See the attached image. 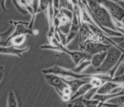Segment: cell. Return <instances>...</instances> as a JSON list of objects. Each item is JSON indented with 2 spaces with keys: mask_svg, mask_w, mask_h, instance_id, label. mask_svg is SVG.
Masks as SVG:
<instances>
[{
  "mask_svg": "<svg viewBox=\"0 0 124 107\" xmlns=\"http://www.w3.org/2000/svg\"><path fill=\"white\" fill-rule=\"evenodd\" d=\"M107 51L96 53L93 55L91 58V65L95 69L99 68L103 64L107 55Z\"/></svg>",
  "mask_w": 124,
  "mask_h": 107,
  "instance_id": "12",
  "label": "cell"
},
{
  "mask_svg": "<svg viewBox=\"0 0 124 107\" xmlns=\"http://www.w3.org/2000/svg\"><path fill=\"white\" fill-rule=\"evenodd\" d=\"M77 34H78V32L70 31V32L67 35V37H66V44H65L66 47L67 46L69 43H70L72 41V40L76 38Z\"/></svg>",
  "mask_w": 124,
  "mask_h": 107,
  "instance_id": "26",
  "label": "cell"
},
{
  "mask_svg": "<svg viewBox=\"0 0 124 107\" xmlns=\"http://www.w3.org/2000/svg\"><path fill=\"white\" fill-rule=\"evenodd\" d=\"M124 51V49L119 46L112 45L107 50V53L103 64L95 69L96 73H108L118 63Z\"/></svg>",
  "mask_w": 124,
  "mask_h": 107,
  "instance_id": "2",
  "label": "cell"
},
{
  "mask_svg": "<svg viewBox=\"0 0 124 107\" xmlns=\"http://www.w3.org/2000/svg\"><path fill=\"white\" fill-rule=\"evenodd\" d=\"M92 87H93L92 86L90 82H88L84 84L72 95L71 97V100L78 97L84 96L87 92V91Z\"/></svg>",
  "mask_w": 124,
  "mask_h": 107,
  "instance_id": "15",
  "label": "cell"
},
{
  "mask_svg": "<svg viewBox=\"0 0 124 107\" xmlns=\"http://www.w3.org/2000/svg\"><path fill=\"white\" fill-rule=\"evenodd\" d=\"M63 81L67 84L68 87H69L71 89L73 92V94L76 92L78 89L80 88L84 84H85L88 82L82 81L79 78H73L71 80L67 79L66 78L61 77Z\"/></svg>",
  "mask_w": 124,
  "mask_h": 107,
  "instance_id": "11",
  "label": "cell"
},
{
  "mask_svg": "<svg viewBox=\"0 0 124 107\" xmlns=\"http://www.w3.org/2000/svg\"><path fill=\"white\" fill-rule=\"evenodd\" d=\"M83 96L78 97L76 99L70 100L67 104L68 107H85L83 100Z\"/></svg>",
  "mask_w": 124,
  "mask_h": 107,
  "instance_id": "19",
  "label": "cell"
},
{
  "mask_svg": "<svg viewBox=\"0 0 124 107\" xmlns=\"http://www.w3.org/2000/svg\"><path fill=\"white\" fill-rule=\"evenodd\" d=\"M111 81L124 84V74L121 76H119L113 77Z\"/></svg>",
  "mask_w": 124,
  "mask_h": 107,
  "instance_id": "29",
  "label": "cell"
},
{
  "mask_svg": "<svg viewBox=\"0 0 124 107\" xmlns=\"http://www.w3.org/2000/svg\"><path fill=\"white\" fill-rule=\"evenodd\" d=\"M105 7L114 19L122 21L124 17V8L112 0H95Z\"/></svg>",
  "mask_w": 124,
  "mask_h": 107,
  "instance_id": "5",
  "label": "cell"
},
{
  "mask_svg": "<svg viewBox=\"0 0 124 107\" xmlns=\"http://www.w3.org/2000/svg\"><path fill=\"white\" fill-rule=\"evenodd\" d=\"M123 85V84L117 83L112 81H107L100 87L97 92V94H107L112 93L116 88Z\"/></svg>",
  "mask_w": 124,
  "mask_h": 107,
  "instance_id": "9",
  "label": "cell"
},
{
  "mask_svg": "<svg viewBox=\"0 0 124 107\" xmlns=\"http://www.w3.org/2000/svg\"><path fill=\"white\" fill-rule=\"evenodd\" d=\"M99 87H92L90 90H88L86 94L83 96V99H92L93 98L94 96L96 94Z\"/></svg>",
  "mask_w": 124,
  "mask_h": 107,
  "instance_id": "23",
  "label": "cell"
},
{
  "mask_svg": "<svg viewBox=\"0 0 124 107\" xmlns=\"http://www.w3.org/2000/svg\"><path fill=\"white\" fill-rule=\"evenodd\" d=\"M39 33V31L37 29H32V35L34 36H38Z\"/></svg>",
  "mask_w": 124,
  "mask_h": 107,
  "instance_id": "32",
  "label": "cell"
},
{
  "mask_svg": "<svg viewBox=\"0 0 124 107\" xmlns=\"http://www.w3.org/2000/svg\"><path fill=\"white\" fill-rule=\"evenodd\" d=\"M101 106L109 107H124V95H120L112 98L102 104Z\"/></svg>",
  "mask_w": 124,
  "mask_h": 107,
  "instance_id": "13",
  "label": "cell"
},
{
  "mask_svg": "<svg viewBox=\"0 0 124 107\" xmlns=\"http://www.w3.org/2000/svg\"><path fill=\"white\" fill-rule=\"evenodd\" d=\"M51 44L59 46L61 48L62 52H64L69 55L72 60L73 63L76 65H78L82 61L85 60H91L92 55L83 51H70L66 48L61 42L57 40L54 36L49 39Z\"/></svg>",
  "mask_w": 124,
  "mask_h": 107,
  "instance_id": "4",
  "label": "cell"
},
{
  "mask_svg": "<svg viewBox=\"0 0 124 107\" xmlns=\"http://www.w3.org/2000/svg\"><path fill=\"white\" fill-rule=\"evenodd\" d=\"M10 26L6 31L0 34V44L1 46H5L8 39L10 38L14 32L16 27V24L15 21H10Z\"/></svg>",
  "mask_w": 124,
  "mask_h": 107,
  "instance_id": "10",
  "label": "cell"
},
{
  "mask_svg": "<svg viewBox=\"0 0 124 107\" xmlns=\"http://www.w3.org/2000/svg\"><path fill=\"white\" fill-rule=\"evenodd\" d=\"M91 65V60H85L77 65L75 66L71 69L73 72L77 73H82L84 70Z\"/></svg>",
  "mask_w": 124,
  "mask_h": 107,
  "instance_id": "16",
  "label": "cell"
},
{
  "mask_svg": "<svg viewBox=\"0 0 124 107\" xmlns=\"http://www.w3.org/2000/svg\"><path fill=\"white\" fill-rule=\"evenodd\" d=\"M119 5H120L123 8H124V0H121L120 1H119L118 3Z\"/></svg>",
  "mask_w": 124,
  "mask_h": 107,
  "instance_id": "33",
  "label": "cell"
},
{
  "mask_svg": "<svg viewBox=\"0 0 124 107\" xmlns=\"http://www.w3.org/2000/svg\"><path fill=\"white\" fill-rule=\"evenodd\" d=\"M112 45L111 44L108 45L100 42L89 41L85 44L81 51L85 52L92 56L96 53L107 51Z\"/></svg>",
  "mask_w": 124,
  "mask_h": 107,
  "instance_id": "6",
  "label": "cell"
},
{
  "mask_svg": "<svg viewBox=\"0 0 124 107\" xmlns=\"http://www.w3.org/2000/svg\"><path fill=\"white\" fill-rule=\"evenodd\" d=\"M83 100L85 107H96L101 106V102L98 99H92L88 100L83 99Z\"/></svg>",
  "mask_w": 124,
  "mask_h": 107,
  "instance_id": "20",
  "label": "cell"
},
{
  "mask_svg": "<svg viewBox=\"0 0 124 107\" xmlns=\"http://www.w3.org/2000/svg\"><path fill=\"white\" fill-rule=\"evenodd\" d=\"M11 1H12L13 4H14V5L15 6L16 9L18 10L21 13H22V14H23V15H26L28 14V12L27 10H25L23 8V7H21L19 5L17 0H11Z\"/></svg>",
  "mask_w": 124,
  "mask_h": 107,
  "instance_id": "28",
  "label": "cell"
},
{
  "mask_svg": "<svg viewBox=\"0 0 124 107\" xmlns=\"http://www.w3.org/2000/svg\"><path fill=\"white\" fill-rule=\"evenodd\" d=\"M52 3V0H40L39 11H45L47 13L49 7Z\"/></svg>",
  "mask_w": 124,
  "mask_h": 107,
  "instance_id": "22",
  "label": "cell"
},
{
  "mask_svg": "<svg viewBox=\"0 0 124 107\" xmlns=\"http://www.w3.org/2000/svg\"><path fill=\"white\" fill-rule=\"evenodd\" d=\"M42 72L43 74L48 73L54 74L64 78L72 77L73 78L79 79H82L83 78L86 77L99 78V74H97V73L94 74L77 73L73 72L71 69H65L57 65H55L51 67L44 69L42 70Z\"/></svg>",
  "mask_w": 124,
  "mask_h": 107,
  "instance_id": "3",
  "label": "cell"
},
{
  "mask_svg": "<svg viewBox=\"0 0 124 107\" xmlns=\"http://www.w3.org/2000/svg\"><path fill=\"white\" fill-rule=\"evenodd\" d=\"M86 7L94 23L101 29L102 30L103 27H105L117 31L112 16L107 9L98 2L92 0L89 2L88 7L86 4Z\"/></svg>",
  "mask_w": 124,
  "mask_h": 107,
  "instance_id": "1",
  "label": "cell"
},
{
  "mask_svg": "<svg viewBox=\"0 0 124 107\" xmlns=\"http://www.w3.org/2000/svg\"><path fill=\"white\" fill-rule=\"evenodd\" d=\"M6 0H0V4H1V6L2 8V9L4 12H9L7 9L6 8L5 6V2H6Z\"/></svg>",
  "mask_w": 124,
  "mask_h": 107,
  "instance_id": "30",
  "label": "cell"
},
{
  "mask_svg": "<svg viewBox=\"0 0 124 107\" xmlns=\"http://www.w3.org/2000/svg\"><path fill=\"white\" fill-rule=\"evenodd\" d=\"M7 106L8 107H17L18 103L15 92L10 90L8 92L7 99Z\"/></svg>",
  "mask_w": 124,
  "mask_h": 107,
  "instance_id": "17",
  "label": "cell"
},
{
  "mask_svg": "<svg viewBox=\"0 0 124 107\" xmlns=\"http://www.w3.org/2000/svg\"><path fill=\"white\" fill-rule=\"evenodd\" d=\"M26 38V34H22L20 35H17L11 39H9L6 42L5 46H8L13 45L15 46H21L23 44Z\"/></svg>",
  "mask_w": 124,
  "mask_h": 107,
  "instance_id": "14",
  "label": "cell"
},
{
  "mask_svg": "<svg viewBox=\"0 0 124 107\" xmlns=\"http://www.w3.org/2000/svg\"><path fill=\"white\" fill-rule=\"evenodd\" d=\"M44 75L47 83L55 89L59 95L61 94L64 89L68 86L59 75L52 73L45 74Z\"/></svg>",
  "mask_w": 124,
  "mask_h": 107,
  "instance_id": "7",
  "label": "cell"
},
{
  "mask_svg": "<svg viewBox=\"0 0 124 107\" xmlns=\"http://www.w3.org/2000/svg\"><path fill=\"white\" fill-rule=\"evenodd\" d=\"M60 8L67 9L72 11H74L75 5L72 0H60Z\"/></svg>",
  "mask_w": 124,
  "mask_h": 107,
  "instance_id": "18",
  "label": "cell"
},
{
  "mask_svg": "<svg viewBox=\"0 0 124 107\" xmlns=\"http://www.w3.org/2000/svg\"><path fill=\"white\" fill-rule=\"evenodd\" d=\"M112 1H114V2H116L118 3L119 1H121V0H112Z\"/></svg>",
  "mask_w": 124,
  "mask_h": 107,
  "instance_id": "34",
  "label": "cell"
},
{
  "mask_svg": "<svg viewBox=\"0 0 124 107\" xmlns=\"http://www.w3.org/2000/svg\"><path fill=\"white\" fill-rule=\"evenodd\" d=\"M41 48L42 49H48V50H53L55 51H57L59 52H62V50L60 47L54 45L53 44L50 45H44L41 46Z\"/></svg>",
  "mask_w": 124,
  "mask_h": 107,
  "instance_id": "27",
  "label": "cell"
},
{
  "mask_svg": "<svg viewBox=\"0 0 124 107\" xmlns=\"http://www.w3.org/2000/svg\"><path fill=\"white\" fill-rule=\"evenodd\" d=\"M39 3H40V0H32L31 2V6L33 10V15L35 16L39 12Z\"/></svg>",
  "mask_w": 124,
  "mask_h": 107,
  "instance_id": "25",
  "label": "cell"
},
{
  "mask_svg": "<svg viewBox=\"0 0 124 107\" xmlns=\"http://www.w3.org/2000/svg\"><path fill=\"white\" fill-rule=\"evenodd\" d=\"M120 44H123V45H124V41L122 42V43H121Z\"/></svg>",
  "mask_w": 124,
  "mask_h": 107,
  "instance_id": "36",
  "label": "cell"
},
{
  "mask_svg": "<svg viewBox=\"0 0 124 107\" xmlns=\"http://www.w3.org/2000/svg\"><path fill=\"white\" fill-rule=\"evenodd\" d=\"M106 82L103 79H101L97 77H92L90 81V83L92 86L94 87H100L102 84H103Z\"/></svg>",
  "mask_w": 124,
  "mask_h": 107,
  "instance_id": "24",
  "label": "cell"
},
{
  "mask_svg": "<svg viewBox=\"0 0 124 107\" xmlns=\"http://www.w3.org/2000/svg\"><path fill=\"white\" fill-rule=\"evenodd\" d=\"M71 23L72 21H69L66 23L61 24L58 27V29L63 33L68 34L70 32L71 28Z\"/></svg>",
  "mask_w": 124,
  "mask_h": 107,
  "instance_id": "21",
  "label": "cell"
},
{
  "mask_svg": "<svg viewBox=\"0 0 124 107\" xmlns=\"http://www.w3.org/2000/svg\"><path fill=\"white\" fill-rule=\"evenodd\" d=\"M122 22V23L124 24V18H123V19L122 20V21H121Z\"/></svg>",
  "mask_w": 124,
  "mask_h": 107,
  "instance_id": "35",
  "label": "cell"
},
{
  "mask_svg": "<svg viewBox=\"0 0 124 107\" xmlns=\"http://www.w3.org/2000/svg\"><path fill=\"white\" fill-rule=\"evenodd\" d=\"M16 46L11 45L8 46H1L0 52L1 54L15 55L18 57H22V54L27 51L30 49L29 46H26L23 48H17Z\"/></svg>",
  "mask_w": 124,
  "mask_h": 107,
  "instance_id": "8",
  "label": "cell"
},
{
  "mask_svg": "<svg viewBox=\"0 0 124 107\" xmlns=\"http://www.w3.org/2000/svg\"><path fill=\"white\" fill-rule=\"evenodd\" d=\"M4 73V66H1V70H0V81H2V79L3 78Z\"/></svg>",
  "mask_w": 124,
  "mask_h": 107,
  "instance_id": "31",
  "label": "cell"
}]
</instances>
